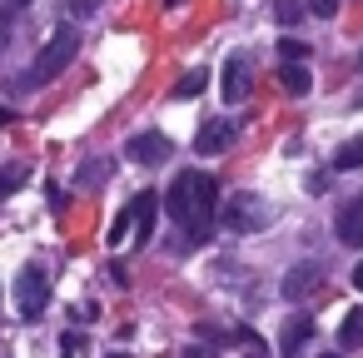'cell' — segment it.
Listing matches in <instances>:
<instances>
[{
    "mask_svg": "<svg viewBox=\"0 0 363 358\" xmlns=\"http://www.w3.org/2000/svg\"><path fill=\"white\" fill-rule=\"evenodd\" d=\"M164 209H169V219H174L184 234L209 239V224H214V214H219V184H214V174H204V169H179L174 184H169V194H164Z\"/></svg>",
    "mask_w": 363,
    "mask_h": 358,
    "instance_id": "cell-1",
    "label": "cell"
},
{
    "mask_svg": "<svg viewBox=\"0 0 363 358\" xmlns=\"http://www.w3.org/2000/svg\"><path fill=\"white\" fill-rule=\"evenodd\" d=\"M80 55V35L70 30V26H60L50 40H45V50L30 60V70L16 80V90H40V85H50L55 75H65L70 70V60Z\"/></svg>",
    "mask_w": 363,
    "mask_h": 358,
    "instance_id": "cell-2",
    "label": "cell"
},
{
    "mask_svg": "<svg viewBox=\"0 0 363 358\" xmlns=\"http://www.w3.org/2000/svg\"><path fill=\"white\" fill-rule=\"evenodd\" d=\"M45 303H50V274L40 264H26L21 279H16V308H21V318H40Z\"/></svg>",
    "mask_w": 363,
    "mask_h": 358,
    "instance_id": "cell-3",
    "label": "cell"
},
{
    "mask_svg": "<svg viewBox=\"0 0 363 358\" xmlns=\"http://www.w3.org/2000/svg\"><path fill=\"white\" fill-rule=\"evenodd\" d=\"M224 224H229L234 234L264 229V224H269V204H264L259 194H239V199H229V204H224Z\"/></svg>",
    "mask_w": 363,
    "mask_h": 358,
    "instance_id": "cell-4",
    "label": "cell"
},
{
    "mask_svg": "<svg viewBox=\"0 0 363 358\" xmlns=\"http://www.w3.org/2000/svg\"><path fill=\"white\" fill-rule=\"evenodd\" d=\"M234 140H239V120H204L199 135H194V150L199 155H224Z\"/></svg>",
    "mask_w": 363,
    "mask_h": 358,
    "instance_id": "cell-5",
    "label": "cell"
},
{
    "mask_svg": "<svg viewBox=\"0 0 363 358\" xmlns=\"http://www.w3.org/2000/svg\"><path fill=\"white\" fill-rule=\"evenodd\" d=\"M125 160H135V164H160V160H169V140H164L160 130H140V135H130Z\"/></svg>",
    "mask_w": 363,
    "mask_h": 358,
    "instance_id": "cell-6",
    "label": "cell"
},
{
    "mask_svg": "<svg viewBox=\"0 0 363 358\" xmlns=\"http://www.w3.org/2000/svg\"><path fill=\"white\" fill-rule=\"evenodd\" d=\"M219 90H224L229 105H239V100L254 90V65H249L244 55H229V60H224V85H219Z\"/></svg>",
    "mask_w": 363,
    "mask_h": 358,
    "instance_id": "cell-7",
    "label": "cell"
},
{
    "mask_svg": "<svg viewBox=\"0 0 363 358\" xmlns=\"http://www.w3.org/2000/svg\"><path fill=\"white\" fill-rule=\"evenodd\" d=\"M333 234H338V244H348V249H363V199H353V204H343V209H338V219H333Z\"/></svg>",
    "mask_w": 363,
    "mask_h": 358,
    "instance_id": "cell-8",
    "label": "cell"
},
{
    "mask_svg": "<svg viewBox=\"0 0 363 358\" xmlns=\"http://www.w3.org/2000/svg\"><path fill=\"white\" fill-rule=\"evenodd\" d=\"M130 204H135V239H130V244L140 249V244H150V239H155V204H160V194H150V189H145V194H135Z\"/></svg>",
    "mask_w": 363,
    "mask_h": 358,
    "instance_id": "cell-9",
    "label": "cell"
},
{
    "mask_svg": "<svg viewBox=\"0 0 363 358\" xmlns=\"http://www.w3.org/2000/svg\"><path fill=\"white\" fill-rule=\"evenodd\" d=\"M318 279H323V274H318V264H294V269H289V279H284V298H289V303L308 298V293L318 289Z\"/></svg>",
    "mask_w": 363,
    "mask_h": 358,
    "instance_id": "cell-10",
    "label": "cell"
},
{
    "mask_svg": "<svg viewBox=\"0 0 363 358\" xmlns=\"http://www.w3.org/2000/svg\"><path fill=\"white\" fill-rule=\"evenodd\" d=\"M308 338H313V318H289V328L279 333V358H298L303 348H308Z\"/></svg>",
    "mask_w": 363,
    "mask_h": 358,
    "instance_id": "cell-11",
    "label": "cell"
},
{
    "mask_svg": "<svg viewBox=\"0 0 363 358\" xmlns=\"http://www.w3.org/2000/svg\"><path fill=\"white\" fill-rule=\"evenodd\" d=\"M338 343H343V348H363V308H348V313H343Z\"/></svg>",
    "mask_w": 363,
    "mask_h": 358,
    "instance_id": "cell-12",
    "label": "cell"
},
{
    "mask_svg": "<svg viewBox=\"0 0 363 358\" xmlns=\"http://www.w3.org/2000/svg\"><path fill=\"white\" fill-rule=\"evenodd\" d=\"M279 80H284V90H289V95H308V85H313L303 65H279Z\"/></svg>",
    "mask_w": 363,
    "mask_h": 358,
    "instance_id": "cell-13",
    "label": "cell"
},
{
    "mask_svg": "<svg viewBox=\"0 0 363 358\" xmlns=\"http://www.w3.org/2000/svg\"><path fill=\"white\" fill-rule=\"evenodd\" d=\"M358 164H363V135L348 140V145H338V155H333V169H343V174L358 169Z\"/></svg>",
    "mask_w": 363,
    "mask_h": 358,
    "instance_id": "cell-14",
    "label": "cell"
},
{
    "mask_svg": "<svg viewBox=\"0 0 363 358\" xmlns=\"http://www.w3.org/2000/svg\"><path fill=\"white\" fill-rule=\"evenodd\" d=\"M130 229H135V204H125V209L115 214V224H110V244H115V249L130 244Z\"/></svg>",
    "mask_w": 363,
    "mask_h": 358,
    "instance_id": "cell-15",
    "label": "cell"
},
{
    "mask_svg": "<svg viewBox=\"0 0 363 358\" xmlns=\"http://www.w3.org/2000/svg\"><path fill=\"white\" fill-rule=\"evenodd\" d=\"M308 16V6H298V0H279V6H274V21L279 26H298Z\"/></svg>",
    "mask_w": 363,
    "mask_h": 358,
    "instance_id": "cell-16",
    "label": "cell"
},
{
    "mask_svg": "<svg viewBox=\"0 0 363 358\" xmlns=\"http://www.w3.org/2000/svg\"><path fill=\"white\" fill-rule=\"evenodd\" d=\"M204 85H209V75H204V70H189V75L174 85V100H189V95H199Z\"/></svg>",
    "mask_w": 363,
    "mask_h": 358,
    "instance_id": "cell-17",
    "label": "cell"
},
{
    "mask_svg": "<svg viewBox=\"0 0 363 358\" xmlns=\"http://www.w3.org/2000/svg\"><path fill=\"white\" fill-rule=\"evenodd\" d=\"M279 55H284V65H303L308 60V45L303 40H279Z\"/></svg>",
    "mask_w": 363,
    "mask_h": 358,
    "instance_id": "cell-18",
    "label": "cell"
},
{
    "mask_svg": "<svg viewBox=\"0 0 363 358\" xmlns=\"http://www.w3.org/2000/svg\"><path fill=\"white\" fill-rule=\"evenodd\" d=\"M26 184V169H0V194H16Z\"/></svg>",
    "mask_w": 363,
    "mask_h": 358,
    "instance_id": "cell-19",
    "label": "cell"
},
{
    "mask_svg": "<svg viewBox=\"0 0 363 358\" xmlns=\"http://www.w3.org/2000/svg\"><path fill=\"white\" fill-rule=\"evenodd\" d=\"M308 11L323 16V21H333V16H338V0H308Z\"/></svg>",
    "mask_w": 363,
    "mask_h": 358,
    "instance_id": "cell-20",
    "label": "cell"
},
{
    "mask_svg": "<svg viewBox=\"0 0 363 358\" xmlns=\"http://www.w3.org/2000/svg\"><path fill=\"white\" fill-rule=\"evenodd\" d=\"M95 6H100V0H70V16L85 21V16H95Z\"/></svg>",
    "mask_w": 363,
    "mask_h": 358,
    "instance_id": "cell-21",
    "label": "cell"
},
{
    "mask_svg": "<svg viewBox=\"0 0 363 358\" xmlns=\"http://www.w3.org/2000/svg\"><path fill=\"white\" fill-rule=\"evenodd\" d=\"M184 358H214V348H199L194 343V348H184Z\"/></svg>",
    "mask_w": 363,
    "mask_h": 358,
    "instance_id": "cell-22",
    "label": "cell"
},
{
    "mask_svg": "<svg viewBox=\"0 0 363 358\" xmlns=\"http://www.w3.org/2000/svg\"><path fill=\"white\" fill-rule=\"evenodd\" d=\"M353 289L363 293V259H358V269H353Z\"/></svg>",
    "mask_w": 363,
    "mask_h": 358,
    "instance_id": "cell-23",
    "label": "cell"
},
{
    "mask_svg": "<svg viewBox=\"0 0 363 358\" xmlns=\"http://www.w3.org/2000/svg\"><path fill=\"white\" fill-rule=\"evenodd\" d=\"M6 40H11V26H0V50H6Z\"/></svg>",
    "mask_w": 363,
    "mask_h": 358,
    "instance_id": "cell-24",
    "label": "cell"
},
{
    "mask_svg": "<svg viewBox=\"0 0 363 358\" xmlns=\"http://www.w3.org/2000/svg\"><path fill=\"white\" fill-rule=\"evenodd\" d=\"M11 120H16V115H11V110H6V105H0V125H11Z\"/></svg>",
    "mask_w": 363,
    "mask_h": 358,
    "instance_id": "cell-25",
    "label": "cell"
},
{
    "mask_svg": "<svg viewBox=\"0 0 363 358\" xmlns=\"http://www.w3.org/2000/svg\"><path fill=\"white\" fill-rule=\"evenodd\" d=\"M11 6H16V11H26V6H30V0H11Z\"/></svg>",
    "mask_w": 363,
    "mask_h": 358,
    "instance_id": "cell-26",
    "label": "cell"
},
{
    "mask_svg": "<svg viewBox=\"0 0 363 358\" xmlns=\"http://www.w3.org/2000/svg\"><path fill=\"white\" fill-rule=\"evenodd\" d=\"M164 6H184V0H164Z\"/></svg>",
    "mask_w": 363,
    "mask_h": 358,
    "instance_id": "cell-27",
    "label": "cell"
},
{
    "mask_svg": "<svg viewBox=\"0 0 363 358\" xmlns=\"http://www.w3.org/2000/svg\"><path fill=\"white\" fill-rule=\"evenodd\" d=\"M318 358H338V353H318Z\"/></svg>",
    "mask_w": 363,
    "mask_h": 358,
    "instance_id": "cell-28",
    "label": "cell"
},
{
    "mask_svg": "<svg viewBox=\"0 0 363 358\" xmlns=\"http://www.w3.org/2000/svg\"><path fill=\"white\" fill-rule=\"evenodd\" d=\"M115 358H130V353H115Z\"/></svg>",
    "mask_w": 363,
    "mask_h": 358,
    "instance_id": "cell-29",
    "label": "cell"
}]
</instances>
